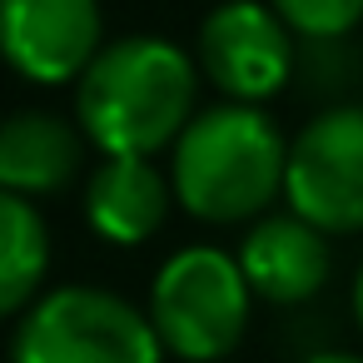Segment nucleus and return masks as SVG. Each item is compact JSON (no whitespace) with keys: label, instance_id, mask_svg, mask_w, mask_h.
Instances as JSON below:
<instances>
[{"label":"nucleus","instance_id":"f257e3e1","mask_svg":"<svg viewBox=\"0 0 363 363\" xmlns=\"http://www.w3.org/2000/svg\"><path fill=\"white\" fill-rule=\"evenodd\" d=\"M199 60L164 35H120L75 80V120L100 155L174 150L199 115Z\"/></svg>","mask_w":363,"mask_h":363},{"label":"nucleus","instance_id":"ddd939ff","mask_svg":"<svg viewBox=\"0 0 363 363\" xmlns=\"http://www.w3.org/2000/svg\"><path fill=\"white\" fill-rule=\"evenodd\" d=\"M303 363H363L358 353H343V348H328V353H313V358H303Z\"/></svg>","mask_w":363,"mask_h":363},{"label":"nucleus","instance_id":"9b49d317","mask_svg":"<svg viewBox=\"0 0 363 363\" xmlns=\"http://www.w3.org/2000/svg\"><path fill=\"white\" fill-rule=\"evenodd\" d=\"M50 269V229L35 199L0 189V313L21 318L45 284Z\"/></svg>","mask_w":363,"mask_h":363},{"label":"nucleus","instance_id":"1a4fd4ad","mask_svg":"<svg viewBox=\"0 0 363 363\" xmlns=\"http://www.w3.org/2000/svg\"><path fill=\"white\" fill-rule=\"evenodd\" d=\"M328 239L318 224H308L303 214L284 209V214H259L239 244V264L249 274V289L254 298L264 303H279V308H294V303H308L323 284H328Z\"/></svg>","mask_w":363,"mask_h":363},{"label":"nucleus","instance_id":"9d476101","mask_svg":"<svg viewBox=\"0 0 363 363\" xmlns=\"http://www.w3.org/2000/svg\"><path fill=\"white\" fill-rule=\"evenodd\" d=\"M90 135L55 110H21L0 130V189L45 199L80 179Z\"/></svg>","mask_w":363,"mask_h":363},{"label":"nucleus","instance_id":"f03ea898","mask_svg":"<svg viewBox=\"0 0 363 363\" xmlns=\"http://www.w3.org/2000/svg\"><path fill=\"white\" fill-rule=\"evenodd\" d=\"M289 174V140L264 105L219 100L199 110L169 150L174 199L199 224H254Z\"/></svg>","mask_w":363,"mask_h":363},{"label":"nucleus","instance_id":"f8f14e48","mask_svg":"<svg viewBox=\"0 0 363 363\" xmlns=\"http://www.w3.org/2000/svg\"><path fill=\"white\" fill-rule=\"evenodd\" d=\"M269 6L294 26V35L308 40H338L363 21V0H269Z\"/></svg>","mask_w":363,"mask_h":363},{"label":"nucleus","instance_id":"0eeeda50","mask_svg":"<svg viewBox=\"0 0 363 363\" xmlns=\"http://www.w3.org/2000/svg\"><path fill=\"white\" fill-rule=\"evenodd\" d=\"M0 45L21 80L75 85L105 50L100 0H0Z\"/></svg>","mask_w":363,"mask_h":363},{"label":"nucleus","instance_id":"423d86ee","mask_svg":"<svg viewBox=\"0 0 363 363\" xmlns=\"http://www.w3.org/2000/svg\"><path fill=\"white\" fill-rule=\"evenodd\" d=\"M194 60L219 100L269 105L294 75V26L269 0H224L199 26Z\"/></svg>","mask_w":363,"mask_h":363},{"label":"nucleus","instance_id":"7ed1b4c3","mask_svg":"<svg viewBox=\"0 0 363 363\" xmlns=\"http://www.w3.org/2000/svg\"><path fill=\"white\" fill-rule=\"evenodd\" d=\"M145 308L169 358L224 363L244 343L254 289L239 254L219 244H184L155 269Z\"/></svg>","mask_w":363,"mask_h":363},{"label":"nucleus","instance_id":"6e6552de","mask_svg":"<svg viewBox=\"0 0 363 363\" xmlns=\"http://www.w3.org/2000/svg\"><path fill=\"white\" fill-rule=\"evenodd\" d=\"M174 204V179L150 155H100L85 174V224L115 249L150 244Z\"/></svg>","mask_w":363,"mask_h":363},{"label":"nucleus","instance_id":"39448f33","mask_svg":"<svg viewBox=\"0 0 363 363\" xmlns=\"http://www.w3.org/2000/svg\"><path fill=\"white\" fill-rule=\"evenodd\" d=\"M284 204L323 234L363 229V105H328L289 140Z\"/></svg>","mask_w":363,"mask_h":363},{"label":"nucleus","instance_id":"4468645a","mask_svg":"<svg viewBox=\"0 0 363 363\" xmlns=\"http://www.w3.org/2000/svg\"><path fill=\"white\" fill-rule=\"evenodd\" d=\"M353 318H358V328H363V264H358V274H353Z\"/></svg>","mask_w":363,"mask_h":363},{"label":"nucleus","instance_id":"20e7f679","mask_svg":"<svg viewBox=\"0 0 363 363\" xmlns=\"http://www.w3.org/2000/svg\"><path fill=\"white\" fill-rule=\"evenodd\" d=\"M6 363H164V343L150 308L100 284H60L16 318Z\"/></svg>","mask_w":363,"mask_h":363}]
</instances>
